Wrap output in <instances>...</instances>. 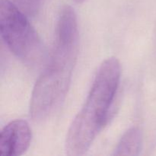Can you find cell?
I'll use <instances>...</instances> for the list:
<instances>
[{
    "instance_id": "obj_2",
    "label": "cell",
    "mask_w": 156,
    "mask_h": 156,
    "mask_svg": "<svg viewBox=\"0 0 156 156\" xmlns=\"http://www.w3.org/2000/svg\"><path fill=\"white\" fill-rule=\"evenodd\" d=\"M118 59L104 61L96 74L85 104L73 120L66 140L68 155H82L107 123L120 80Z\"/></svg>"
},
{
    "instance_id": "obj_7",
    "label": "cell",
    "mask_w": 156,
    "mask_h": 156,
    "mask_svg": "<svg viewBox=\"0 0 156 156\" xmlns=\"http://www.w3.org/2000/svg\"><path fill=\"white\" fill-rule=\"evenodd\" d=\"M74 1L77 3H82L84 1H85V0H74Z\"/></svg>"
},
{
    "instance_id": "obj_3",
    "label": "cell",
    "mask_w": 156,
    "mask_h": 156,
    "mask_svg": "<svg viewBox=\"0 0 156 156\" xmlns=\"http://www.w3.org/2000/svg\"><path fill=\"white\" fill-rule=\"evenodd\" d=\"M0 32L9 50L27 65H37L44 56L41 38L25 14L11 0H0Z\"/></svg>"
},
{
    "instance_id": "obj_5",
    "label": "cell",
    "mask_w": 156,
    "mask_h": 156,
    "mask_svg": "<svg viewBox=\"0 0 156 156\" xmlns=\"http://www.w3.org/2000/svg\"><path fill=\"white\" fill-rule=\"evenodd\" d=\"M143 136L140 129L133 127L128 129L117 144L114 155H138L141 151Z\"/></svg>"
},
{
    "instance_id": "obj_1",
    "label": "cell",
    "mask_w": 156,
    "mask_h": 156,
    "mask_svg": "<svg viewBox=\"0 0 156 156\" xmlns=\"http://www.w3.org/2000/svg\"><path fill=\"white\" fill-rule=\"evenodd\" d=\"M79 50L77 18L70 6L61 10L50 59L36 82L31 94L30 114L42 121L63 102L69 90Z\"/></svg>"
},
{
    "instance_id": "obj_6",
    "label": "cell",
    "mask_w": 156,
    "mask_h": 156,
    "mask_svg": "<svg viewBox=\"0 0 156 156\" xmlns=\"http://www.w3.org/2000/svg\"><path fill=\"white\" fill-rule=\"evenodd\" d=\"M44 0H15V4L29 16H34L37 13Z\"/></svg>"
},
{
    "instance_id": "obj_4",
    "label": "cell",
    "mask_w": 156,
    "mask_h": 156,
    "mask_svg": "<svg viewBox=\"0 0 156 156\" xmlns=\"http://www.w3.org/2000/svg\"><path fill=\"white\" fill-rule=\"evenodd\" d=\"M32 133L27 122L15 120L8 123L0 134V155L19 156L28 149Z\"/></svg>"
}]
</instances>
